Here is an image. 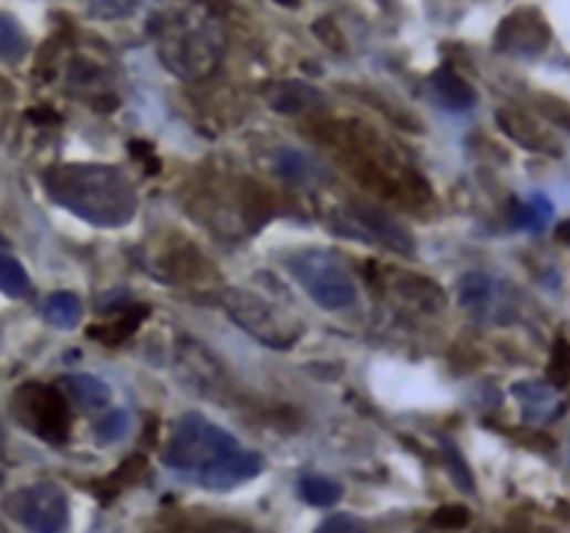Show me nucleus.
Returning <instances> with one entry per match:
<instances>
[{
	"mask_svg": "<svg viewBox=\"0 0 570 533\" xmlns=\"http://www.w3.org/2000/svg\"><path fill=\"white\" fill-rule=\"evenodd\" d=\"M165 464L209 492H228L237 483L257 478L265 461L259 453L242 448L226 428L189 411L173 426Z\"/></svg>",
	"mask_w": 570,
	"mask_h": 533,
	"instance_id": "obj_1",
	"label": "nucleus"
},
{
	"mask_svg": "<svg viewBox=\"0 0 570 533\" xmlns=\"http://www.w3.org/2000/svg\"><path fill=\"white\" fill-rule=\"evenodd\" d=\"M53 203L97 228H121L137 215V192L121 167L59 165L45 173Z\"/></svg>",
	"mask_w": 570,
	"mask_h": 533,
	"instance_id": "obj_2",
	"label": "nucleus"
},
{
	"mask_svg": "<svg viewBox=\"0 0 570 533\" xmlns=\"http://www.w3.org/2000/svg\"><path fill=\"white\" fill-rule=\"evenodd\" d=\"M156 53L173 75L184 81H204L215 73L226 53V34L220 23L204 9H184L151 25Z\"/></svg>",
	"mask_w": 570,
	"mask_h": 533,
	"instance_id": "obj_3",
	"label": "nucleus"
},
{
	"mask_svg": "<svg viewBox=\"0 0 570 533\" xmlns=\"http://www.w3.org/2000/svg\"><path fill=\"white\" fill-rule=\"evenodd\" d=\"M287 270L301 284V290L325 312H340L356 303V284L349 266L331 250H298L287 255Z\"/></svg>",
	"mask_w": 570,
	"mask_h": 533,
	"instance_id": "obj_4",
	"label": "nucleus"
},
{
	"mask_svg": "<svg viewBox=\"0 0 570 533\" xmlns=\"http://www.w3.org/2000/svg\"><path fill=\"white\" fill-rule=\"evenodd\" d=\"M217 303L242 331H248L253 339L268 347H276V351L292 347L298 336H301V323L298 320H292L284 309L273 306L265 297L253 295L251 290H235V286L222 290L217 295Z\"/></svg>",
	"mask_w": 570,
	"mask_h": 533,
	"instance_id": "obj_5",
	"label": "nucleus"
},
{
	"mask_svg": "<svg viewBox=\"0 0 570 533\" xmlns=\"http://www.w3.org/2000/svg\"><path fill=\"white\" fill-rule=\"evenodd\" d=\"M12 415L23 428L53 445L70 433V409L62 391L48 384H23L12 397Z\"/></svg>",
	"mask_w": 570,
	"mask_h": 533,
	"instance_id": "obj_6",
	"label": "nucleus"
},
{
	"mask_svg": "<svg viewBox=\"0 0 570 533\" xmlns=\"http://www.w3.org/2000/svg\"><path fill=\"white\" fill-rule=\"evenodd\" d=\"M331 228L340 237L360 239V242H379L404 255H415V239H412V233L404 226H398L387 211L376 209V206H345V209H340L331 217Z\"/></svg>",
	"mask_w": 570,
	"mask_h": 533,
	"instance_id": "obj_7",
	"label": "nucleus"
},
{
	"mask_svg": "<svg viewBox=\"0 0 570 533\" xmlns=\"http://www.w3.org/2000/svg\"><path fill=\"white\" fill-rule=\"evenodd\" d=\"M7 511L12 520L29 527L31 533H62L68 525V498L53 483L23 487L7 498Z\"/></svg>",
	"mask_w": 570,
	"mask_h": 533,
	"instance_id": "obj_8",
	"label": "nucleus"
},
{
	"mask_svg": "<svg viewBox=\"0 0 570 533\" xmlns=\"http://www.w3.org/2000/svg\"><path fill=\"white\" fill-rule=\"evenodd\" d=\"M551 42V29L537 9H518L496 31V48L509 56H540Z\"/></svg>",
	"mask_w": 570,
	"mask_h": 533,
	"instance_id": "obj_9",
	"label": "nucleus"
},
{
	"mask_svg": "<svg viewBox=\"0 0 570 533\" xmlns=\"http://www.w3.org/2000/svg\"><path fill=\"white\" fill-rule=\"evenodd\" d=\"M265 101L276 114H284V117H301L325 106L323 92L307 81H279L265 90Z\"/></svg>",
	"mask_w": 570,
	"mask_h": 533,
	"instance_id": "obj_10",
	"label": "nucleus"
},
{
	"mask_svg": "<svg viewBox=\"0 0 570 533\" xmlns=\"http://www.w3.org/2000/svg\"><path fill=\"white\" fill-rule=\"evenodd\" d=\"M496 123L512 143L531 150V154H559V145L553 143L546 130L537 125V119H531L526 112H518V108H498Z\"/></svg>",
	"mask_w": 570,
	"mask_h": 533,
	"instance_id": "obj_11",
	"label": "nucleus"
},
{
	"mask_svg": "<svg viewBox=\"0 0 570 533\" xmlns=\"http://www.w3.org/2000/svg\"><path fill=\"white\" fill-rule=\"evenodd\" d=\"M273 173L290 187L314 189L325 181V173L312 156L301 154L296 148H281L273 154Z\"/></svg>",
	"mask_w": 570,
	"mask_h": 533,
	"instance_id": "obj_12",
	"label": "nucleus"
},
{
	"mask_svg": "<svg viewBox=\"0 0 570 533\" xmlns=\"http://www.w3.org/2000/svg\"><path fill=\"white\" fill-rule=\"evenodd\" d=\"M178 369H182L184 378H193L198 389H211L226 378L215 356L193 339H182V345H178Z\"/></svg>",
	"mask_w": 570,
	"mask_h": 533,
	"instance_id": "obj_13",
	"label": "nucleus"
},
{
	"mask_svg": "<svg viewBox=\"0 0 570 533\" xmlns=\"http://www.w3.org/2000/svg\"><path fill=\"white\" fill-rule=\"evenodd\" d=\"M432 92L439 106L448 112H468L476 106V92L468 81L450 67H439L432 73Z\"/></svg>",
	"mask_w": 570,
	"mask_h": 533,
	"instance_id": "obj_14",
	"label": "nucleus"
},
{
	"mask_svg": "<svg viewBox=\"0 0 570 533\" xmlns=\"http://www.w3.org/2000/svg\"><path fill=\"white\" fill-rule=\"evenodd\" d=\"M512 395L518 397L520 406H524V417L531 422L551 420V417H557L559 409H562L553 386L540 384V380H524V384H515Z\"/></svg>",
	"mask_w": 570,
	"mask_h": 533,
	"instance_id": "obj_15",
	"label": "nucleus"
},
{
	"mask_svg": "<svg viewBox=\"0 0 570 533\" xmlns=\"http://www.w3.org/2000/svg\"><path fill=\"white\" fill-rule=\"evenodd\" d=\"M390 281H393L395 295L404 297L412 306L426 309V312H439V309H443V290H439L437 284H432V281L410 273H390Z\"/></svg>",
	"mask_w": 570,
	"mask_h": 533,
	"instance_id": "obj_16",
	"label": "nucleus"
},
{
	"mask_svg": "<svg viewBox=\"0 0 570 533\" xmlns=\"http://www.w3.org/2000/svg\"><path fill=\"white\" fill-rule=\"evenodd\" d=\"M62 384L64 389H68V395L73 397V400H79L86 411L106 409L108 400H112V389H108L101 378H95V375H86V373L68 375Z\"/></svg>",
	"mask_w": 570,
	"mask_h": 533,
	"instance_id": "obj_17",
	"label": "nucleus"
},
{
	"mask_svg": "<svg viewBox=\"0 0 570 533\" xmlns=\"http://www.w3.org/2000/svg\"><path fill=\"white\" fill-rule=\"evenodd\" d=\"M42 317L53 328L70 331L81 323V301L73 292H53L42 306Z\"/></svg>",
	"mask_w": 570,
	"mask_h": 533,
	"instance_id": "obj_18",
	"label": "nucleus"
},
{
	"mask_svg": "<svg viewBox=\"0 0 570 533\" xmlns=\"http://www.w3.org/2000/svg\"><path fill=\"white\" fill-rule=\"evenodd\" d=\"M148 314H151L148 306H123L117 323L108 325V328H90V334L95 336V339L108 342V345H117V342L128 339V336H132L134 331L145 323Z\"/></svg>",
	"mask_w": 570,
	"mask_h": 533,
	"instance_id": "obj_19",
	"label": "nucleus"
},
{
	"mask_svg": "<svg viewBox=\"0 0 570 533\" xmlns=\"http://www.w3.org/2000/svg\"><path fill=\"white\" fill-rule=\"evenodd\" d=\"M553 217V206L551 200L542 198V195H535V198H529L526 203H518L515 200L512 203V220H515V228H524V231H542V228L551 222Z\"/></svg>",
	"mask_w": 570,
	"mask_h": 533,
	"instance_id": "obj_20",
	"label": "nucleus"
},
{
	"mask_svg": "<svg viewBox=\"0 0 570 533\" xmlns=\"http://www.w3.org/2000/svg\"><path fill=\"white\" fill-rule=\"evenodd\" d=\"M0 295L14 297V301L31 295L29 273H25L18 259L7 253H0Z\"/></svg>",
	"mask_w": 570,
	"mask_h": 533,
	"instance_id": "obj_21",
	"label": "nucleus"
},
{
	"mask_svg": "<svg viewBox=\"0 0 570 533\" xmlns=\"http://www.w3.org/2000/svg\"><path fill=\"white\" fill-rule=\"evenodd\" d=\"M301 498L307 500L309 505H318V509H329V505H336L342 498V487L331 478L323 475H309L301 481Z\"/></svg>",
	"mask_w": 570,
	"mask_h": 533,
	"instance_id": "obj_22",
	"label": "nucleus"
},
{
	"mask_svg": "<svg viewBox=\"0 0 570 533\" xmlns=\"http://www.w3.org/2000/svg\"><path fill=\"white\" fill-rule=\"evenodd\" d=\"M493 301V281L481 273H468L459 281V303L470 312H481Z\"/></svg>",
	"mask_w": 570,
	"mask_h": 533,
	"instance_id": "obj_23",
	"label": "nucleus"
},
{
	"mask_svg": "<svg viewBox=\"0 0 570 533\" xmlns=\"http://www.w3.org/2000/svg\"><path fill=\"white\" fill-rule=\"evenodd\" d=\"M25 34L12 18L7 14H0V59H7V62H14L25 53Z\"/></svg>",
	"mask_w": 570,
	"mask_h": 533,
	"instance_id": "obj_24",
	"label": "nucleus"
},
{
	"mask_svg": "<svg viewBox=\"0 0 570 533\" xmlns=\"http://www.w3.org/2000/svg\"><path fill=\"white\" fill-rule=\"evenodd\" d=\"M128 422L132 420H128L126 411H112L106 420L97 422V439H101V442H117V439H123L128 433Z\"/></svg>",
	"mask_w": 570,
	"mask_h": 533,
	"instance_id": "obj_25",
	"label": "nucleus"
},
{
	"mask_svg": "<svg viewBox=\"0 0 570 533\" xmlns=\"http://www.w3.org/2000/svg\"><path fill=\"white\" fill-rule=\"evenodd\" d=\"M318 533H367V525L360 520V516L334 514L318 527Z\"/></svg>",
	"mask_w": 570,
	"mask_h": 533,
	"instance_id": "obj_26",
	"label": "nucleus"
},
{
	"mask_svg": "<svg viewBox=\"0 0 570 533\" xmlns=\"http://www.w3.org/2000/svg\"><path fill=\"white\" fill-rule=\"evenodd\" d=\"M540 112L551 119L557 128L568 130L570 134V103L564 101H553V97H542L540 101Z\"/></svg>",
	"mask_w": 570,
	"mask_h": 533,
	"instance_id": "obj_27",
	"label": "nucleus"
},
{
	"mask_svg": "<svg viewBox=\"0 0 570 533\" xmlns=\"http://www.w3.org/2000/svg\"><path fill=\"white\" fill-rule=\"evenodd\" d=\"M548 375L553 378V384H564L570 375V347L564 342H557L553 347V358H551V367H548Z\"/></svg>",
	"mask_w": 570,
	"mask_h": 533,
	"instance_id": "obj_28",
	"label": "nucleus"
},
{
	"mask_svg": "<svg viewBox=\"0 0 570 533\" xmlns=\"http://www.w3.org/2000/svg\"><path fill=\"white\" fill-rule=\"evenodd\" d=\"M470 514L465 505H445V509H439L437 514H434V522H437L439 527H463L468 525Z\"/></svg>",
	"mask_w": 570,
	"mask_h": 533,
	"instance_id": "obj_29",
	"label": "nucleus"
},
{
	"mask_svg": "<svg viewBox=\"0 0 570 533\" xmlns=\"http://www.w3.org/2000/svg\"><path fill=\"white\" fill-rule=\"evenodd\" d=\"M314 34H318L323 42H329V45L334 48V51H342V45H345V40H342L340 29H336V25H334V20H325V18L318 20V23H314Z\"/></svg>",
	"mask_w": 570,
	"mask_h": 533,
	"instance_id": "obj_30",
	"label": "nucleus"
},
{
	"mask_svg": "<svg viewBox=\"0 0 570 533\" xmlns=\"http://www.w3.org/2000/svg\"><path fill=\"white\" fill-rule=\"evenodd\" d=\"M51 108H31V119L34 123H59V114H48Z\"/></svg>",
	"mask_w": 570,
	"mask_h": 533,
	"instance_id": "obj_31",
	"label": "nucleus"
},
{
	"mask_svg": "<svg viewBox=\"0 0 570 533\" xmlns=\"http://www.w3.org/2000/svg\"><path fill=\"white\" fill-rule=\"evenodd\" d=\"M557 242L568 244V248H570V220L559 222V226H557Z\"/></svg>",
	"mask_w": 570,
	"mask_h": 533,
	"instance_id": "obj_32",
	"label": "nucleus"
},
{
	"mask_svg": "<svg viewBox=\"0 0 570 533\" xmlns=\"http://www.w3.org/2000/svg\"><path fill=\"white\" fill-rule=\"evenodd\" d=\"M204 533H246V531L237 525H217V527H209V531H204Z\"/></svg>",
	"mask_w": 570,
	"mask_h": 533,
	"instance_id": "obj_33",
	"label": "nucleus"
},
{
	"mask_svg": "<svg viewBox=\"0 0 570 533\" xmlns=\"http://www.w3.org/2000/svg\"><path fill=\"white\" fill-rule=\"evenodd\" d=\"M279 7H287V9H298V0H276Z\"/></svg>",
	"mask_w": 570,
	"mask_h": 533,
	"instance_id": "obj_34",
	"label": "nucleus"
},
{
	"mask_svg": "<svg viewBox=\"0 0 570 533\" xmlns=\"http://www.w3.org/2000/svg\"><path fill=\"white\" fill-rule=\"evenodd\" d=\"M3 445H7V437H3V428H0V453H3Z\"/></svg>",
	"mask_w": 570,
	"mask_h": 533,
	"instance_id": "obj_35",
	"label": "nucleus"
},
{
	"mask_svg": "<svg viewBox=\"0 0 570 533\" xmlns=\"http://www.w3.org/2000/svg\"><path fill=\"white\" fill-rule=\"evenodd\" d=\"M3 481H7V475H3V470H0V487H3Z\"/></svg>",
	"mask_w": 570,
	"mask_h": 533,
	"instance_id": "obj_36",
	"label": "nucleus"
}]
</instances>
